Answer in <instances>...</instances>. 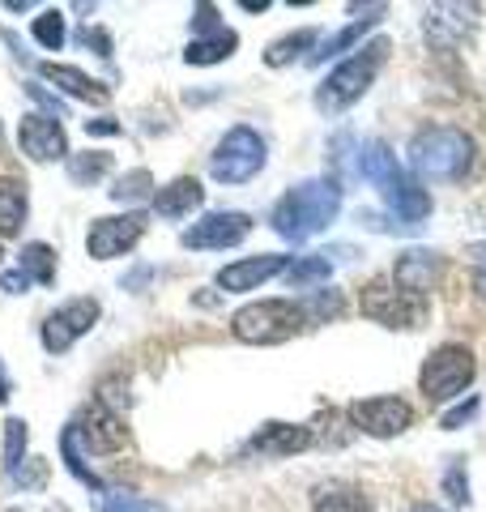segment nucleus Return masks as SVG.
<instances>
[{
	"instance_id": "obj_38",
	"label": "nucleus",
	"mask_w": 486,
	"mask_h": 512,
	"mask_svg": "<svg viewBox=\"0 0 486 512\" xmlns=\"http://www.w3.org/2000/svg\"><path fill=\"white\" fill-rule=\"evenodd\" d=\"M43 478H47V466H43V461H35V466H30L26 474H18V483H22V487H39Z\"/></svg>"
},
{
	"instance_id": "obj_14",
	"label": "nucleus",
	"mask_w": 486,
	"mask_h": 512,
	"mask_svg": "<svg viewBox=\"0 0 486 512\" xmlns=\"http://www.w3.org/2000/svg\"><path fill=\"white\" fill-rule=\"evenodd\" d=\"M282 269H286L282 252H261V256H248V261L218 269V286L226 295H243V291H256V286L269 282V278H278Z\"/></svg>"
},
{
	"instance_id": "obj_21",
	"label": "nucleus",
	"mask_w": 486,
	"mask_h": 512,
	"mask_svg": "<svg viewBox=\"0 0 486 512\" xmlns=\"http://www.w3.org/2000/svg\"><path fill=\"white\" fill-rule=\"evenodd\" d=\"M81 427V423H77ZM81 436L90 440V448H103V453H111V448H124L128 444V427L116 419V414H107L103 406L90 410L86 427H81Z\"/></svg>"
},
{
	"instance_id": "obj_16",
	"label": "nucleus",
	"mask_w": 486,
	"mask_h": 512,
	"mask_svg": "<svg viewBox=\"0 0 486 512\" xmlns=\"http://www.w3.org/2000/svg\"><path fill=\"white\" fill-rule=\"evenodd\" d=\"M18 141L35 163H52V158L69 154V141H64V128H60L56 116H22Z\"/></svg>"
},
{
	"instance_id": "obj_24",
	"label": "nucleus",
	"mask_w": 486,
	"mask_h": 512,
	"mask_svg": "<svg viewBox=\"0 0 486 512\" xmlns=\"http://www.w3.org/2000/svg\"><path fill=\"white\" fill-rule=\"evenodd\" d=\"M333 274V265H329V256L316 252V256H303V261H295L286 269V282H290V291H307V286H316V282H329Z\"/></svg>"
},
{
	"instance_id": "obj_5",
	"label": "nucleus",
	"mask_w": 486,
	"mask_h": 512,
	"mask_svg": "<svg viewBox=\"0 0 486 512\" xmlns=\"http://www.w3.org/2000/svg\"><path fill=\"white\" fill-rule=\"evenodd\" d=\"M299 325H303V312L290 299H261L231 316V333L248 346H278L286 338H295Z\"/></svg>"
},
{
	"instance_id": "obj_40",
	"label": "nucleus",
	"mask_w": 486,
	"mask_h": 512,
	"mask_svg": "<svg viewBox=\"0 0 486 512\" xmlns=\"http://www.w3.org/2000/svg\"><path fill=\"white\" fill-rule=\"evenodd\" d=\"M90 133H120V124L116 120H86Z\"/></svg>"
},
{
	"instance_id": "obj_37",
	"label": "nucleus",
	"mask_w": 486,
	"mask_h": 512,
	"mask_svg": "<svg viewBox=\"0 0 486 512\" xmlns=\"http://www.w3.org/2000/svg\"><path fill=\"white\" fill-rule=\"evenodd\" d=\"M0 286H5V291H13V295H18V291H26V286H30V278L22 274V269H9V274L0 278Z\"/></svg>"
},
{
	"instance_id": "obj_27",
	"label": "nucleus",
	"mask_w": 486,
	"mask_h": 512,
	"mask_svg": "<svg viewBox=\"0 0 486 512\" xmlns=\"http://www.w3.org/2000/svg\"><path fill=\"white\" fill-rule=\"evenodd\" d=\"M342 295L337 291H316V295H307L303 303H299V312H303V320H312V325H320V320H329V316H342Z\"/></svg>"
},
{
	"instance_id": "obj_2",
	"label": "nucleus",
	"mask_w": 486,
	"mask_h": 512,
	"mask_svg": "<svg viewBox=\"0 0 486 512\" xmlns=\"http://www.w3.org/2000/svg\"><path fill=\"white\" fill-rule=\"evenodd\" d=\"M342 210V184L337 180H303L273 205V231L290 244H303L316 231H324Z\"/></svg>"
},
{
	"instance_id": "obj_41",
	"label": "nucleus",
	"mask_w": 486,
	"mask_h": 512,
	"mask_svg": "<svg viewBox=\"0 0 486 512\" xmlns=\"http://www.w3.org/2000/svg\"><path fill=\"white\" fill-rule=\"evenodd\" d=\"M0 402H9V376H5V363H0Z\"/></svg>"
},
{
	"instance_id": "obj_36",
	"label": "nucleus",
	"mask_w": 486,
	"mask_h": 512,
	"mask_svg": "<svg viewBox=\"0 0 486 512\" xmlns=\"http://www.w3.org/2000/svg\"><path fill=\"white\" fill-rule=\"evenodd\" d=\"M474 282H478V291L486 295V244L474 248Z\"/></svg>"
},
{
	"instance_id": "obj_20",
	"label": "nucleus",
	"mask_w": 486,
	"mask_h": 512,
	"mask_svg": "<svg viewBox=\"0 0 486 512\" xmlns=\"http://www.w3.org/2000/svg\"><path fill=\"white\" fill-rule=\"evenodd\" d=\"M47 82H56L64 94H73V99H90V103H107V86L90 82L81 69H73V64H43L39 69Z\"/></svg>"
},
{
	"instance_id": "obj_23",
	"label": "nucleus",
	"mask_w": 486,
	"mask_h": 512,
	"mask_svg": "<svg viewBox=\"0 0 486 512\" xmlns=\"http://www.w3.org/2000/svg\"><path fill=\"white\" fill-rule=\"evenodd\" d=\"M26 222V188L18 180H0V235H18Z\"/></svg>"
},
{
	"instance_id": "obj_11",
	"label": "nucleus",
	"mask_w": 486,
	"mask_h": 512,
	"mask_svg": "<svg viewBox=\"0 0 486 512\" xmlns=\"http://www.w3.org/2000/svg\"><path fill=\"white\" fill-rule=\"evenodd\" d=\"M350 419H354V427H359V431H367V436L393 440V436H401V431L414 423V406L401 402V397H367V402L350 406Z\"/></svg>"
},
{
	"instance_id": "obj_17",
	"label": "nucleus",
	"mask_w": 486,
	"mask_h": 512,
	"mask_svg": "<svg viewBox=\"0 0 486 512\" xmlns=\"http://www.w3.org/2000/svg\"><path fill=\"white\" fill-rule=\"evenodd\" d=\"M307 444H312V427H299V423H265L252 436V448L265 457H295Z\"/></svg>"
},
{
	"instance_id": "obj_39",
	"label": "nucleus",
	"mask_w": 486,
	"mask_h": 512,
	"mask_svg": "<svg viewBox=\"0 0 486 512\" xmlns=\"http://www.w3.org/2000/svg\"><path fill=\"white\" fill-rule=\"evenodd\" d=\"M30 99H39V103H43L47 111H56V116H60V111H64V107H60V99H52V94H47L43 86H30Z\"/></svg>"
},
{
	"instance_id": "obj_31",
	"label": "nucleus",
	"mask_w": 486,
	"mask_h": 512,
	"mask_svg": "<svg viewBox=\"0 0 486 512\" xmlns=\"http://www.w3.org/2000/svg\"><path fill=\"white\" fill-rule=\"evenodd\" d=\"M103 512H162V504L145 500V495H133V491H107Z\"/></svg>"
},
{
	"instance_id": "obj_18",
	"label": "nucleus",
	"mask_w": 486,
	"mask_h": 512,
	"mask_svg": "<svg viewBox=\"0 0 486 512\" xmlns=\"http://www.w3.org/2000/svg\"><path fill=\"white\" fill-rule=\"evenodd\" d=\"M312 512H371V500L363 495V487L333 478V483H320L312 491Z\"/></svg>"
},
{
	"instance_id": "obj_32",
	"label": "nucleus",
	"mask_w": 486,
	"mask_h": 512,
	"mask_svg": "<svg viewBox=\"0 0 486 512\" xmlns=\"http://www.w3.org/2000/svg\"><path fill=\"white\" fill-rule=\"evenodd\" d=\"M60 448H64V461H69V470L81 478V483H90V487H103L99 483V474H94V470H86V466H81V453H77V423L69 427V431H64V440H60Z\"/></svg>"
},
{
	"instance_id": "obj_4",
	"label": "nucleus",
	"mask_w": 486,
	"mask_h": 512,
	"mask_svg": "<svg viewBox=\"0 0 486 512\" xmlns=\"http://www.w3.org/2000/svg\"><path fill=\"white\" fill-rule=\"evenodd\" d=\"M388 60V39H371L367 47H354V56L342 60L337 69L324 77L316 90V107L320 111H346L350 103H359L363 94L376 82L380 64Z\"/></svg>"
},
{
	"instance_id": "obj_22",
	"label": "nucleus",
	"mask_w": 486,
	"mask_h": 512,
	"mask_svg": "<svg viewBox=\"0 0 486 512\" xmlns=\"http://www.w3.org/2000/svg\"><path fill=\"white\" fill-rule=\"evenodd\" d=\"M380 18H384V5H376V9H371V13H367V18H359V22H350L346 30H337V35H333V39H324V47H320V52L312 56V64H324V60H329V56H342V52H350V47H354V43H359V39H363V35H367V30H371V26H376Z\"/></svg>"
},
{
	"instance_id": "obj_35",
	"label": "nucleus",
	"mask_w": 486,
	"mask_h": 512,
	"mask_svg": "<svg viewBox=\"0 0 486 512\" xmlns=\"http://www.w3.org/2000/svg\"><path fill=\"white\" fill-rule=\"evenodd\" d=\"M474 410H478V397H469L465 406H457V410H448V414H444V419H440V427H444V431H457V427H461V423H465V419H469V414H474Z\"/></svg>"
},
{
	"instance_id": "obj_8",
	"label": "nucleus",
	"mask_w": 486,
	"mask_h": 512,
	"mask_svg": "<svg viewBox=\"0 0 486 512\" xmlns=\"http://www.w3.org/2000/svg\"><path fill=\"white\" fill-rule=\"evenodd\" d=\"M363 316H371L376 325H388V329H418L427 320V299L401 291L388 278H376L363 291Z\"/></svg>"
},
{
	"instance_id": "obj_43",
	"label": "nucleus",
	"mask_w": 486,
	"mask_h": 512,
	"mask_svg": "<svg viewBox=\"0 0 486 512\" xmlns=\"http://www.w3.org/2000/svg\"><path fill=\"white\" fill-rule=\"evenodd\" d=\"M9 512H22V508H9Z\"/></svg>"
},
{
	"instance_id": "obj_33",
	"label": "nucleus",
	"mask_w": 486,
	"mask_h": 512,
	"mask_svg": "<svg viewBox=\"0 0 486 512\" xmlns=\"http://www.w3.org/2000/svg\"><path fill=\"white\" fill-rule=\"evenodd\" d=\"M150 188H154L150 171H128L124 180H120L116 188H111V197H116V201H141V197H145V192H150Z\"/></svg>"
},
{
	"instance_id": "obj_10",
	"label": "nucleus",
	"mask_w": 486,
	"mask_h": 512,
	"mask_svg": "<svg viewBox=\"0 0 486 512\" xmlns=\"http://www.w3.org/2000/svg\"><path fill=\"white\" fill-rule=\"evenodd\" d=\"M94 320H99V299H73L56 308L52 316L43 320V346L52 350V355H64L77 338H86L94 329Z\"/></svg>"
},
{
	"instance_id": "obj_6",
	"label": "nucleus",
	"mask_w": 486,
	"mask_h": 512,
	"mask_svg": "<svg viewBox=\"0 0 486 512\" xmlns=\"http://www.w3.org/2000/svg\"><path fill=\"white\" fill-rule=\"evenodd\" d=\"M474 372H478L474 350L461 346V342H444L427 355L423 372H418V389H423V397L431 406H440V402H452L457 393H465Z\"/></svg>"
},
{
	"instance_id": "obj_19",
	"label": "nucleus",
	"mask_w": 486,
	"mask_h": 512,
	"mask_svg": "<svg viewBox=\"0 0 486 512\" xmlns=\"http://www.w3.org/2000/svg\"><path fill=\"white\" fill-rule=\"evenodd\" d=\"M201 201H205V188L192 180V175H180V180H171L167 188H158L154 210H158L162 218H184V214L197 210Z\"/></svg>"
},
{
	"instance_id": "obj_3",
	"label": "nucleus",
	"mask_w": 486,
	"mask_h": 512,
	"mask_svg": "<svg viewBox=\"0 0 486 512\" xmlns=\"http://www.w3.org/2000/svg\"><path fill=\"white\" fill-rule=\"evenodd\" d=\"M410 167L423 180H465L474 167V137L461 128H423L410 141Z\"/></svg>"
},
{
	"instance_id": "obj_7",
	"label": "nucleus",
	"mask_w": 486,
	"mask_h": 512,
	"mask_svg": "<svg viewBox=\"0 0 486 512\" xmlns=\"http://www.w3.org/2000/svg\"><path fill=\"white\" fill-rule=\"evenodd\" d=\"M261 167H265V141L248 124L231 128L218 141L214 158H209V171H214L218 184H248L252 175H261Z\"/></svg>"
},
{
	"instance_id": "obj_26",
	"label": "nucleus",
	"mask_w": 486,
	"mask_h": 512,
	"mask_svg": "<svg viewBox=\"0 0 486 512\" xmlns=\"http://www.w3.org/2000/svg\"><path fill=\"white\" fill-rule=\"evenodd\" d=\"M312 43H316V30H299V35H286V39L273 43L269 52H265V60L273 64V69H282V64H290V60H295L299 52H307V47H312Z\"/></svg>"
},
{
	"instance_id": "obj_42",
	"label": "nucleus",
	"mask_w": 486,
	"mask_h": 512,
	"mask_svg": "<svg viewBox=\"0 0 486 512\" xmlns=\"http://www.w3.org/2000/svg\"><path fill=\"white\" fill-rule=\"evenodd\" d=\"M414 512H444V508H435V504H418Z\"/></svg>"
},
{
	"instance_id": "obj_13",
	"label": "nucleus",
	"mask_w": 486,
	"mask_h": 512,
	"mask_svg": "<svg viewBox=\"0 0 486 512\" xmlns=\"http://www.w3.org/2000/svg\"><path fill=\"white\" fill-rule=\"evenodd\" d=\"M252 231V218L239 214V210H222V214H205L201 222H192V227L180 235L184 248H235L243 244Z\"/></svg>"
},
{
	"instance_id": "obj_1",
	"label": "nucleus",
	"mask_w": 486,
	"mask_h": 512,
	"mask_svg": "<svg viewBox=\"0 0 486 512\" xmlns=\"http://www.w3.org/2000/svg\"><path fill=\"white\" fill-rule=\"evenodd\" d=\"M359 175L380 188L384 205L405 222V227H418V222L431 214L427 188H418V180H410V171L397 163V154L388 150L384 141H367L359 150Z\"/></svg>"
},
{
	"instance_id": "obj_34",
	"label": "nucleus",
	"mask_w": 486,
	"mask_h": 512,
	"mask_svg": "<svg viewBox=\"0 0 486 512\" xmlns=\"http://www.w3.org/2000/svg\"><path fill=\"white\" fill-rule=\"evenodd\" d=\"M444 491H448V500H452V504H469V483H465L461 461H452V466H448V474H444Z\"/></svg>"
},
{
	"instance_id": "obj_12",
	"label": "nucleus",
	"mask_w": 486,
	"mask_h": 512,
	"mask_svg": "<svg viewBox=\"0 0 486 512\" xmlns=\"http://www.w3.org/2000/svg\"><path fill=\"white\" fill-rule=\"evenodd\" d=\"M192 26H197V39H192L188 52H184L188 64H218L226 56H235L239 35L235 30H226V26H218V9L214 5H197Z\"/></svg>"
},
{
	"instance_id": "obj_29",
	"label": "nucleus",
	"mask_w": 486,
	"mask_h": 512,
	"mask_svg": "<svg viewBox=\"0 0 486 512\" xmlns=\"http://www.w3.org/2000/svg\"><path fill=\"white\" fill-rule=\"evenodd\" d=\"M26 423L22 419H9L5 423V470L9 474H18L22 470V453H26Z\"/></svg>"
},
{
	"instance_id": "obj_9",
	"label": "nucleus",
	"mask_w": 486,
	"mask_h": 512,
	"mask_svg": "<svg viewBox=\"0 0 486 512\" xmlns=\"http://www.w3.org/2000/svg\"><path fill=\"white\" fill-rule=\"evenodd\" d=\"M145 235V214L141 210H128L116 218H94V227L86 235V252L94 261H111V256H124L128 248Z\"/></svg>"
},
{
	"instance_id": "obj_25",
	"label": "nucleus",
	"mask_w": 486,
	"mask_h": 512,
	"mask_svg": "<svg viewBox=\"0 0 486 512\" xmlns=\"http://www.w3.org/2000/svg\"><path fill=\"white\" fill-rule=\"evenodd\" d=\"M22 274H26L30 282L52 286V282H56V252L47 248V244H26V248H22Z\"/></svg>"
},
{
	"instance_id": "obj_15",
	"label": "nucleus",
	"mask_w": 486,
	"mask_h": 512,
	"mask_svg": "<svg viewBox=\"0 0 486 512\" xmlns=\"http://www.w3.org/2000/svg\"><path fill=\"white\" fill-rule=\"evenodd\" d=\"M444 278V256H435L427 248H410L397 256V269H393V282L401 286V291H410L423 299L427 291H435Z\"/></svg>"
},
{
	"instance_id": "obj_30",
	"label": "nucleus",
	"mask_w": 486,
	"mask_h": 512,
	"mask_svg": "<svg viewBox=\"0 0 486 512\" xmlns=\"http://www.w3.org/2000/svg\"><path fill=\"white\" fill-rule=\"evenodd\" d=\"M35 39L47 47V52H56V47L64 43V18H60V9H47V13H39L35 18Z\"/></svg>"
},
{
	"instance_id": "obj_28",
	"label": "nucleus",
	"mask_w": 486,
	"mask_h": 512,
	"mask_svg": "<svg viewBox=\"0 0 486 512\" xmlns=\"http://www.w3.org/2000/svg\"><path fill=\"white\" fill-rule=\"evenodd\" d=\"M111 171V154H103V150H90V154H73L69 158V175L77 184H86V180H99V175H107Z\"/></svg>"
}]
</instances>
